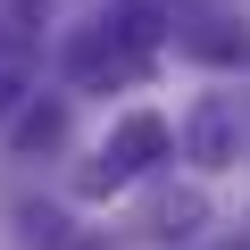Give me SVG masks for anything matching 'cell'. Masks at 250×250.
Wrapping results in <instances>:
<instances>
[{
	"mask_svg": "<svg viewBox=\"0 0 250 250\" xmlns=\"http://www.w3.org/2000/svg\"><path fill=\"white\" fill-rule=\"evenodd\" d=\"M167 150H175V125H167L159 108H125L108 134H100V150L75 167V192H83V200H117L125 184H142Z\"/></svg>",
	"mask_w": 250,
	"mask_h": 250,
	"instance_id": "obj_1",
	"label": "cell"
},
{
	"mask_svg": "<svg viewBox=\"0 0 250 250\" xmlns=\"http://www.w3.org/2000/svg\"><path fill=\"white\" fill-rule=\"evenodd\" d=\"M142 75H150V50H142V42H125L108 9H100L92 25H75V42H67V83L108 92V83H142Z\"/></svg>",
	"mask_w": 250,
	"mask_h": 250,
	"instance_id": "obj_2",
	"label": "cell"
},
{
	"mask_svg": "<svg viewBox=\"0 0 250 250\" xmlns=\"http://www.w3.org/2000/svg\"><path fill=\"white\" fill-rule=\"evenodd\" d=\"M175 142H184V159H192L200 175H225V167H242V142H250V125H242V100H233V92H200Z\"/></svg>",
	"mask_w": 250,
	"mask_h": 250,
	"instance_id": "obj_3",
	"label": "cell"
},
{
	"mask_svg": "<svg viewBox=\"0 0 250 250\" xmlns=\"http://www.w3.org/2000/svg\"><path fill=\"white\" fill-rule=\"evenodd\" d=\"M67 142V92H34L17 117H9V150L17 159H42V150H59Z\"/></svg>",
	"mask_w": 250,
	"mask_h": 250,
	"instance_id": "obj_4",
	"label": "cell"
},
{
	"mask_svg": "<svg viewBox=\"0 0 250 250\" xmlns=\"http://www.w3.org/2000/svg\"><path fill=\"white\" fill-rule=\"evenodd\" d=\"M108 17H117V34H125V42L159 50V42L175 34V0H108Z\"/></svg>",
	"mask_w": 250,
	"mask_h": 250,
	"instance_id": "obj_5",
	"label": "cell"
},
{
	"mask_svg": "<svg viewBox=\"0 0 250 250\" xmlns=\"http://www.w3.org/2000/svg\"><path fill=\"white\" fill-rule=\"evenodd\" d=\"M200 217H208V192H192V184L150 200V233H159V242H184V233H200Z\"/></svg>",
	"mask_w": 250,
	"mask_h": 250,
	"instance_id": "obj_6",
	"label": "cell"
},
{
	"mask_svg": "<svg viewBox=\"0 0 250 250\" xmlns=\"http://www.w3.org/2000/svg\"><path fill=\"white\" fill-rule=\"evenodd\" d=\"M17 242H25V250H75L67 217H59V208H34V200L17 208Z\"/></svg>",
	"mask_w": 250,
	"mask_h": 250,
	"instance_id": "obj_7",
	"label": "cell"
},
{
	"mask_svg": "<svg viewBox=\"0 0 250 250\" xmlns=\"http://www.w3.org/2000/svg\"><path fill=\"white\" fill-rule=\"evenodd\" d=\"M34 100V75H25V50L17 42H0V125H9L17 108Z\"/></svg>",
	"mask_w": 250,
	"mask_h": 250,
	"instance_id": "obj_8",
	"label": "cell"
}]
</instances>
